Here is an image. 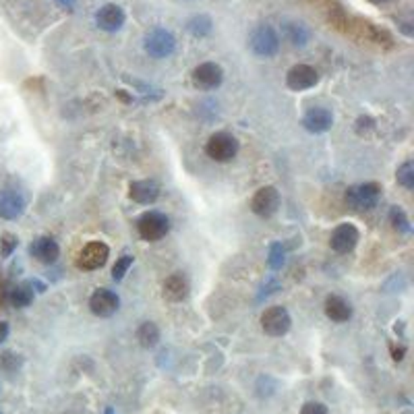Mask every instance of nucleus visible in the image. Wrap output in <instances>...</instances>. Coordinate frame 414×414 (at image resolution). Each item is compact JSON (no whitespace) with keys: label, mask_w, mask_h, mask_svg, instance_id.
<instances>
[{"label":"nucleus","mask_w":414,"mask_h":414,"mask_svg":"<svg viewBox=\"0 0 414 414\" xmlns=\"http://www.w3.org/2000/svg\"><path fill=\"white\" fill-rule=\"evenodd\" d=\"M145 52L151 57V59H168L175 50H177V38L164 29V27H156L151 29L147 36H145Z\"/></svg>","instance_id":"nucleus-1"},{"label":"nucleus","mask_w":414,"mask_h":414,"mask_svg":"<svg viewBox=\"0 0 414 414\" xmlns=\"http://www.w3.org/2000/svg\"><path fill=\"white\" fill-rule=\"evenodd\" d=\"M251 50L261 57V59H269L274 54H278L280 50V36L276 34V29L272 25H259L253 34H251Z\"/></svg>","instance_id":"nucleus-2"},{"label":"nucleus","mask_w":414,"mask_h":414,"mask_svg":"<svg viewBox=\"0 0 414 414\" xmlns=\"http://www.w3.org/2000/svg\"><path fill=\"white\" fill-rule=\"evenodd\" d=\"M205 151L207 156L214 160V162H230L232 158H237L238 154V141L235 135L230 133H214L205 145Z\"/></svg>","instance_id":"nucleus-3"},{"label":"nucleus","mask_w":414,"mask_h":414,"mask_svg":"<svg viewBox=\"0 0 414 414\" xmlns=\"http://www.w3.org/2000/svg\"><path fill=\"white\" fill-rule=\"evenodd\" d=\"M381 195V186L377 182H362L355 184L346 191V205L355 212L371 209Z\"/></svg>","instance_id":"nucleus-4"},{"label":"nucleus","mask_w":414,"mask_h":414,"mask_svg":"<svg viewBox=\"0 0 414 414\" xmlns=\"http://www.w3.org/2000/svg\"><path fill=\"white\" fill-rule=\"evenodd\" d=\"M137 230L139 237L149 242H156L160 238H164L170 230V222L164 214L160 212H145L139 220H137Z\"/></svg>","instance_id":"nucleus-5"},{"label":"nucleus","mask_w":414,"mask_h":414,"mask_svg":"<svg viewBox=\"0 0 414 414\" xmlns=\"http://www.w3.org/2000/svg\"><path fill=\"white\" fill-rule=\"evenodd\" d=\"M110 257V249L108 244L96 240V242H89L81 249L79 257H77V267L79 269H85V272H94V269H100L106 265Z\"/></svg>","instance_id":"nucleus-6"},{"label":"nucleus","mask_w":414,"mask_h":414,"mask_svg":"<svg viewBox=\"0 0 414 414\" xmlns=\"http://www.w3.org/2000/svg\"><path fill=\"white\" fill-rule=\"evenodd\" d=\"M290 325H293V319H290V313L284 306H269L261 315V327L272 338H280V336L288 334Z\"/></svg>","instance_id":"nucleus-7"},{"label":"nucleus","mask_w":414,"mask_h":414,"mask_svg":"<svg viewBox=\"0 0 414 414\" xmlns=\"http://www.w3.org/2000/svg\"><path fill=\"white\" fill-rule=\"evenodd\" d=\"M280 201H282V199H280V193H278L276 186H261V188L255 193L253 201H251V209H253V214H257L259 218H272V216L278 212Z\"/></svg>","instance_id":"nucleus-8"},{"label":"nucleus","mask_w":414,"mask_h":414,"mask_svg":"<svg viewBox=\"0 0 414 414\" xmlns=\"http://www.w3.org/2000/svg\"><path fill=\"white\" fill-rule=\"evenodd\" d=\"M224 81V71L216 62H201L193 71V83L199 89H216Z\"/></svg>","instance_id":"nucleus-9"},{"label":"nucleus","mask_w":414,"mask_h":414,"mask_svg":"<svg viewBox=\"0 0 414 414\" xmlns=\"http://www.w3.org/2000/svg\"><path fill=\"white\" fill-rule=\"evenodd\" d=\"M25 197L17 188H2L0 191V218L2 220H17L25 212Z\"/></svg>","instance_id":"nucleus-10"},{"label":"nucleus","mask_w":414,"mask_h":414,"mask_svg":"<svg viewBox=\"0 0 414 414\" xmlns=\"http://www.w3.org/2000/svg\"><path fill=\"white\" fill-rule=\"evenodd\" d=\"M319 81V75L313 66L309 64H296L288 71L286 75V85L293 89V91H304V89H311L315 87Z\"/></svg>","instance_id":"nucleus-11"},{"label":"nucleus","mask_w":414,"mask_h":414,"mask_svg":"<svg viewBox=\"0 0 414 414\" xmlns=\"http://www.w3.org/2000/svg\"><path fill=\"white\" fill-rule=\"evenodd\" d=\"M126 21V15L122 10V6L114 4V2H108L104 6H100V10L96 13V25L104 31H119L120 27L124 25Z\"/></svg>","instance_id":"nucleus-12"},{"label":"nucleus","mask_w":414,"mask_h":414,"mask_svg":"<svg viewBox=\"0 0 414 414\" xmlns=\"http://www.w3.org/2000/svg\"><path fill=\"white\" fill-rule=\"evenodd\" d=\"M119 296L117 293H112V290H108V288H100V290H96L91 298H89V309H91V313L94 315H98V317H112L117 311H119Z\"/></svg>","instance_id":"nucleus-13"},{"label":"nucleus","mask_w":414,"mask_h":414,"mask_svg":"<svg viewBox=\"0 0 414 414\" xmlns=\"http://www.w3.org/2000/svg\"><path fill=\"white\" fill-rule=\"evenodd\" d=\"M128 197L135 201V203H141V205H151L158 201L160 197V184L156 180H135L131 182L128 186Z\"/></svg>","instance_id":"nucleus-14"},{"label":"nucleus","mask_w":414,"mask_h":414,"mask_svg":"<svg viewBox=\"0 0 414 414\" xmlns=\"http://www.w3.org/2000/svg\"><path fill=\"white\" fill-rule=\"evenodd\" d=\"M358 230L356 226L353 224H340L334 232H332V238H330V244L336 253H350L353 249L356 246L358 242Z\"/></svg>","instance_id":"nucleus-15"},{"label":"nucleus","mask_w":414,"mask_h":414,"mask_svg":"<svg viewBox=\"0 0 414 414\" xmlns=\"http://www.w3.org/2000/svg\"><path fill=\"white\" fill-rule=\"evenodd\" d=\"M29 253H31V257L38 259L40 263L50 265V263H54V261L59 259L60 249L59 244H57V240H52L50 237H40L31 242Z\"/></svg>","instance_id":"nucleus-16"},{"label":"nucleus","mask_w":414,"mask_h":414,"mask_svg":"<svg viewBox=\"0 0 414 414\" xmlns=\"http://www.w3.org/2000/svg\"><path fill=\"white\" fill-rule=\"evenodd\" d=\"M332 124H334V117L327 108H311L302 119V126L315 135L327 133L332 128Z\"/></svg>","instance_id":"nucleus-17"},{"label":"nucleus","mask_w":414,"mask_h":414,"mask_svg":"<svg viewBox=\"0 0 414 414\" xmlns=\"http://www.w3.org/2000/svg\"><path fill=\"white\" fill-rule=\"evenodd\" d=\"M325 315L336 323H344L353 317V306L342 296L332 295L325 298Z\"/></svg>","instance_id":"nucleus-18"},{"label":"nucleus","mask_w":414,"mask_h":414,"mask_svg":"<svg viewBox=\"0 0 414 414\" xmlns=\"http://www.w3.org/2000/svg\"><path fill=\"white\" fill-rule=\"evenodd\" d=\"M188 295V282L182 274H172L170 278H166L164 282V296L170 298V300H184Z\"/></svg>","instance_id":"nucleus-19"},{"label":"nucleus","mask_w":414,"mask_h":414,"mask_svg":"<svg viewBox=\"0 0 414 414\" xmlns=\"http://www.w3.org/2000/svg\"><path fill=\"white\" fill-rule=\"evenodd\" d=\"M137 340L143 348H154L160 342V330L156 323L145 321L139 330H137Z\"/></svg>","instance_id":"nucleus-20"},{"label":"nucleus","mask_w":414,"mask_h":414,"mask_svg":"<svg viewBox=\"0 0 414 414\" xmlns=\"http://www.w3.org/2000/svg\"><path fill=\"white\" fill-rule=\"evenodd\" d=\"M284 36H286V40L293 44V46H306V42H309V38H311V34H309V29L302 25V23H286L284 25Z\"/></svg>","instance_id":"nucleus-21"},{"label":"nucleus","mask_w":414,"mask_h":414,"mask_svg":"<svg viewBox=\"0 0 414 414\" xmlns=\"http://www.w3.org/2000/svg\"><path fill=\"white\" fill-rule=\"evenodd\" d=\"M186 29H188V34L195 36V38H205V36L212 34L214 23H212V19H209L207 15H195V17L186 23Z\"/></svg>","instance_id":"nucleus-22"},{"label":"nucleus","mask_w":414,"mask_h":414,"mask_svg":"<svg viewBox=\"0 0 414 414\" xmlns=\"http://www.w3.org/2000/svg\"><path fill=\"white\" fill-rule=\"evenodd\" d=\"M34 302V290H31V284H21L17 288H13L10 293V304L17 306V309H25Z\"/></svg>","instance_id":"nucleus-23"},{"label":"nucleus","mask_w":414,"mask_h":414,"mask_svg":"<svg viewBox=\"0 0 414 414\" xmlns=\"http://www.w3.org/2000/svg\"><path fill=\"white\" fill-rule=\"evenodd\" d=\"M390 222H392V226H394L398 232H404V235H408V232H411V222H408V218H406L404 209L394 207V209L390 212Z\"/></svg>","instance_id":"nucleus-24"},{"label":"nucleus","mask_w":414,"mask_h":414,"mask_svg":"<svg viewBox=\"0 0 414 414\" xmlns=\"http://www.w3.org/2000/svg\"><path fill=\"white\" fill-rule=\"evenodd\" d=\"M396 178H398V182L404 186V188H414V164L413 162H404L400 168H398V175H396Z\"/></svg>","instance_id":"nucleus-25"},{"label":"nucleus","mask_w":414,"mask_h":414,"mask_svg":"<svg viewBox=\"0 0 414 414\" xmlns=\"http://www.w3.org/2000/svg\"><path fill=\"white\" fill-rule=\"evenodd\" d=\"M284 261H286V251H284V246H282L280 242H274V244L269 246V265H272L274 269H280V267L284 265Z\"/></svg>","instance_id":"nucleus-26"},{"label":"nucleus","mask_w":414,"mask_h":414,"mask_svg":"<svg viewBox=\"0 0 414 414\" xmlns=\"http://www.w3.org/2000/svg\"><path fill=\"white\" fill-rule=\"evenodd\" d=\"M131 265H133V257L131 255H122L119 261L114 263V267H112V278L119 282L124 278V274L131 269Z\"/></svg>","instance_id":"nucleus-27"},{"label":"nucleus","mask_w":414,"mask_h":414,"mask_svg":"<svg viewBox=\"0 0 414 414\" xmlns=\"http://www.w3.org/2000/svg\"><path fill=\"white\" fill-rule=\"evenodd\" d=\"M17 244H19V240L15 235H2V240H0V253H2V257H10V253L17 249Z\"/></svg>","instance_id":"nucleus-28"},{"label":"nucleus","mask_w":414,"mask_h":414,"mask_svg":"<svg viewBox=\"0 0 414 414\" xmlns=\"http://www.w3.org/2000/svg\"><path fill=\"white\" fill-rule=\"evenodd\" d=\"M300 414H330L327 406L321 404V402H306L302 408H300Z\"/></svg>","instance_id":"nucleus-29"},{"label":"nucleus","mask_w":414,"mask_h":414,"mask_svg":"<svg viewBox=\"0 0 414 414\" xmlns=\"http://www.w3.org/2000/svg\"><path fill=\"white\" fill-rule=\"evenodd\" d=\"M8 338V323L6 321H0V344Z\"/></svg>","instance_id":"nucleus-30"},{"label":"nucleus","mask_w":414,"mask_h":414,"mask_svg":"<svg viewBox=\"0 0 414 414\" xmlns=\"http://www.w3.org/2000/svg\"><path fill=\"white\" fill-rule=\"evenodd\" d=\"M404 358V348H394V360H402Z\"/></svg>","instance_id":"nucleus-31"},{"label":"nucleus","mask_w":414,"mask_h":414,"mask_svg":"<svg viewBox=\"0 0 414 414\" xmlns=\"http://www.w3.org/2000/svg\"><path fill=\"white\" fill-rule=\"evenodd\" d=\"M59 4H62L64 8H73L75 6V0H59Z\"/></svg>","instance_id":"nucleus-32"},{"label":"nucleus","mask_w":414,"mask_h":414,"mask_svg":"<svg viewBox=\"0 0 414 414\" xmlns=\"http://www.w3.org/2000/svg\"><path fill=\"white\" fill-rule=\"evenodd\" d=\"M371 2H375V4H385V2H390V0H371Z\"/></svg>","instance_id":"nucleus-33"},{"label":"nucleus","mask_w":414,"mask_h":414,"mask_svg":"<svg viewBox=\"0 0 414 414\" xmlns=\"http://www.w3.org/2000/svg\"><path fill=\"white\" fill-rule=\"evenodd\" d=\"M104 414H117V413H114L112 408H106V411H104Z\"/></svg>","instance_id":"nucleus-34"}]
</instances>
